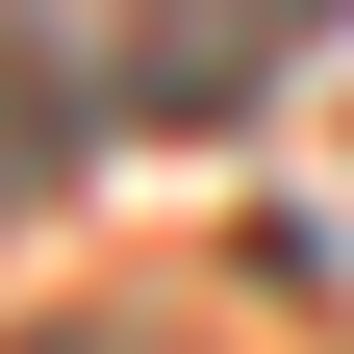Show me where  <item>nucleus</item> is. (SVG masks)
Wrapping results in <instances>:
<instances>
[{"label": "nucleus", "instance_id": "obj_1", "mask_svg": "<svg viewBox=\"0 0 354 354\" xmlns=\"http://www.w3.org/2000/svg\"><path fill=\"white\" fill-rule=\"evenodd\" d=\"M279 26H304V0H152V102H228Z\"/></svg>", "mask_w": 354, "mask_h": 354}]
</instances>
